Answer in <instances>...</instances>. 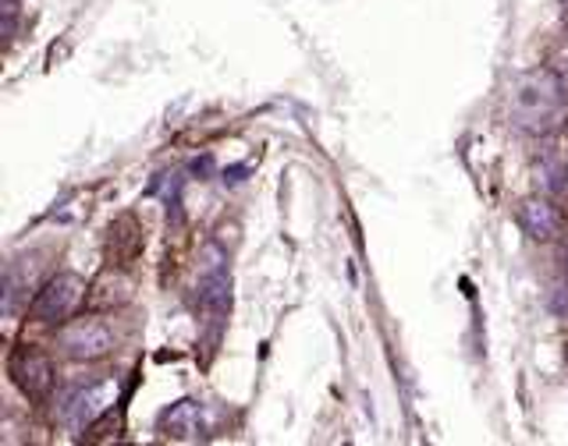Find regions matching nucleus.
<instances>
[{
	"label": "nucleus",
	"instance_id": "1",
	"mask_svg": "<svg viewBox=\"0 0 568 446\" xmlns=\"http://www.w3.org/2000/svg\"><path fill=\"white\" fill-rule=\"evenodd\" d=\"M565 114V89L561 78L555 72H526L515 78L512 85V121L519 125L523 131L544 135L550 131Z\"/></svg>",
	"mask_w": 568,
	"mask_h": 446
},
{
	"label": "nucleus",
	"instance_id": "10",
	"mask_svg": "<svg viewBox=\"0 0 568 446\" xmlns=\"http://www.w3.org/2000/svg\"><path fill=\"white\" fill-rule=\"evenodd\" d=\"M565 255H568V248H565Z\"/></svg>",
	"mask_w": 568,
	"mask_h": 446
},
{
	"label": "nucleus",
	"instance_id": "2",
	"mask_svg": "<svg viewBox=\"0 0 568 446\" xmlns=\"http://www.w3.org/2000/svg\"><path fill=\"white\" fill-rule=\"evenodd\" d=\"M118 344V337H114L111 322L99 319V316H82V319H72L61 326L57 333V348L72 358V362H99V358H107Z\"/></svg>",
	"mask_w": 568,
	"mask_h": 446
},
{
	"label": "nucleus",
	"instance_id": "8",
	"mask_svg": "<svg viewBox=\"0 0 568 446\" xmlns=\"http://www.w3.org/2000/svg\"><path fill=\"white\" fill-rule=\"evenodd\" d=\"M143 248V231L136 216H122L118 223H111V242H107V252H111V266H125L139 255Z\"/></svg>",
	"mask_w": 568,
	"mask_h": 446
},
{
	"label": "nucleus",
	"instance_id": "3",
	"mask_svg": "<svg viewBox=\"0 0 568 446\" xmlns=\"http://www.w3.org/2000/svg\"><path fill=\"white\" fill-rule=\"evenodd\" d=\"M82 301H86V280L75 277V273H57L36 290L29 316L36 322H69Z\"/></svg>",
	"mask_w": 568,
	"mask_h": 446
},
{
	"label": "nucleus",
	"instance_id": "5",
	"mask_svg": "<svg viewBox=\"0 0 568 446\" xmlns=\"http://www.w3.org/2000/svg\"><path fill=\"white\" fill-rule=\"evenodd\" d=\"M114 401H118V383H114V380H99V383H90V386H78L61 401V422L78 433V428H86L96 418H104Z\"/></svg>",
	"mask_w": 568,
	"mask_h": 446
},
{
	"label": "nucleus",
	"instance_id": "9",
	"mask_svg": "<svg viewBox=\"0 0 568 446\" xmlns=\"http://www.w3.org/2000/svg\"><path fill=\"white\" fill-rule=\"evenodd\" d=\"M0 11H4V36H14V22H19V0H0Z\"/></svg>",
	"mask_w": 568,
	"mask_h": 446
},
{
	"label": "nucleus",
	"instance_id": "4",
	"mask_svg": "<svg viewBox=\"0 0 568 446\" xmlns=\"http://www.w3.org/2000/svg\"><path fill=\"white\" fill-rule=\"evenodd\" d=\"M8 375L29 401H46L54 393V362L36 344H19L11 351Z\"/></svg>",
	"mask_w": 568,
	"mask_h": 446
},
{
	"label": "nucleus",
	"instance_id": "7",
	"mask_svg": "<svg viewBox=\"0 0 568 446\" xmlns=\"http://www.w3.org/2000/svg\"><path fill=\"white\" fill-rule=\"evenodd\" d=\"M519 223H523V231L533 237V242H555V237L565 231L561 213L547 199H526L519 205Z\"/></svg>",
	"mask_w": 568,
	"mask_h": 446
},
{
	"label": "nucleus",
	"instance_id": "6",
	"mask_svg": "<svg viewBox=\"0 0 568 446\" xmlns=\"http://www.w3.org/2000/svg\"><path fill=\"white\" fill-rule=\"evenodd\" d=\"M160 433L167 439H178V443H196L199 436L207 433L203 404H196V401H178V404H171L160 415Z\"/></svg>",
	"mask_w": 568,
	"mask_h": 446
}]
</instances>
